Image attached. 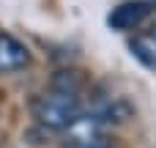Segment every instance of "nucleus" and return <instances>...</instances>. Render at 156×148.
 Masks as SVG:
<instances>
[{"label":"nucleus","instance_id":"obj_1","mask_svg":"<svg viewBox=\"0 0 156 148\" xmlns=\"http://www.w3.org/2000/svg\"><path fill=\"white\" fill-rule=\"evenodd\" d=\"M82 113V104L74 93H63V91H47L33 102V118L47 126V129H69V124Z\"/></svg>","mask_w":156,"mask_h":148},{"label":"nucleus","instance_id":"obj_2","mask_svg":"<svg viewBox=\"0 0 156 148\" xmlns=\"http://www.w3.org/2000/svg\"><path fill=\"white\" fill-rule=\"evenodd\" d=\"M104 126L107 124L96 113H80L66 129V143L77 148H101Z\"/></svg>","mask_w":156,"mask_h":148},{"label":"nucleus","instance_id":"obj_3","mask_svg":"<svg viewBox=\"0 0 156 148\" xmlns=\"http://www.w3.org/2000/svg\"><path fill=\"white\" fill-rule=\"evenodd\" d=\"M148 14H151V5L145 0H129V3H121L118 8L110 11L107 25L112 30H134L148 19Z\"/></svg>","mask_w":156,"mask_h":148},{"label":"nucleus","instance_id":"obj_4","mask_svg":"<svg viewBox=\"0 0 156 148\" xmlns=\"http://www.w3.org/2000/svg\"><path fill=\"white\" fill-rule=\"evenodd\" d=\"M30 60V52L22 41L8 33H0V71H19Z\"/></svg>","mask_w":156,"mask_h":148},{"label":"nucleus","instance_id":"obj_5","mask_svg":"<svg viewBox=\"0 0 156 148\" xmlns=\"http://www.w3.org/2000/svg\"><path fill=\"white\" fill-rule=\"evenodd\" d=\"M129 49H132V55L143 66L156 69V33H151V36H134L132 44H129Z\"/></svg>","mask_w":156,"mask_h":148},{"label":"nucleus","instance_id":"obj_6","mask_svg":"<svg viewBox=\"0 0 156 148\" xmlns=\"http://www.w3.org/2000/svg\"><path fill=\"white\" fill-rule=\"evenodd\" d=\"M66 148H77V146H66Z\"/></svg>","mask_w":156,"mask_h":148}]
</instances>
